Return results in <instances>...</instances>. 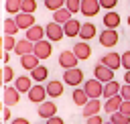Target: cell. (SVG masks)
I'll return each instance as SVG.
<instances>
[{
  "label": "cell",
  "mask_w": 130,
  "mask_h": 124,
  "mask_svg": "<svg viewBox=\"0 0 130 124\" xmlns=\"http://www.w3.org/2000/svg\"><path fill=\"white\" fill-rule=\"evenodd\" d=\"M45 124H65V122H63V118H59V116L55 114V116L47 118V122H45Z\"/></svg>",
  "instance_id": "42"
},
{
  "label": "cell",
  "mask_w": 130,
  "mask_h": 124,
  "mask_svg": "<svg viewBox=\"0 0 130 124\" xmlns=\"http://www.w3.org/2000/svg\"><path fill=\"white\" fill-rule=\"evenodd\" d=\"M63 6H65V0H45V8L51 10V12H55V10L63 8Z\"/></svg>",
  "instance_id": "35"
},
{
  "label": "cell",
  "mask_w": 130,
  "mask_h": 124,
  "mask_svg": "<svg viewBox=\"0 0 130 124\" xmlns=\"http://www.w3.org/2000/svg\"><path fill=\"white\" fill-rule=\"evenodd\" d=\"M79 4H81V0H65V8H67L71 14L79 12Z\"/></svg>",
  "instance_id": "36"
},
{
  "label": "cell",
  "mask_w": 130,
  "mask_h": 124,
  "mask_svg": "<svg viewBox=\"0 0 130 124\" xmlns=\"http://www.w3.org/2000/svg\"><path fill=\"white\" fill-rule=\"evenodd\" d=\"M14 20L18 24V30H26L35 24V14H28V12H16L14 14Z\"/></svg>",
  "instance_id": "13"
},
{
  "label": "cell",
  "mask_w": 130,
  "mask_h": 124,
  "mask_svg": "<svg viewBox=\"0 0 130 124\" xmlns=\"http://www.w3.org/2000/svg\"><path fill=\"white\" fill-rule=\"evenodd\" d=\"M120 104H122V96H120V94H118V96H112V98H106V102H104V112H106V114H114V112L120 110Z\"/></svg>",
  "instance_id": "20"
},
{
  "label": "cell",
  "mask_w": 130,
  "mask_h": 124,
  "mask_svg": "<svg viewBox=\"0 0 130 124\" xmlns=\"http://www.w3.org/2000/svg\"><path fill=\"white\" fill-rule=\"evenodd\" d=\"M2 55H4V45H2V37H0V59H2Z\"/></svg>",
  "instance_id": "47"
},
{
  "label": "cell",
  "mask_w": 130,
  "mask_h": 124,
  "mask_svg": "<svg viewBox=\"0 0 130 124\" xmlns=\"http://www.w3.org/2000/svg\"><path fill=\"white\" fill-rule=\"evenodd\" d=\"M71 51L75 53V57H77L79 61H85V59H89V57H91V47H89V43H87V41H79V43H75Z\"/></svg>",
  "instance_id": "10"
},
{
  "label": "cell",
  "mask_w": 130,
  "mask_h": 124,
  "mask_svg": "<svg viewBox=\"0 0 130 124\" xmlns=\"http://www.w3.org/2000/svg\"><path fill=\"white\" fill-rule=\"evenodd\" d=\"M98 39H100V45H102V47L112 49V47L118 45V39H120V37H118V30H116V28H104Z\"/></svg>",
  "instance_id": "3"
},
{
  "label": "cell",
  "mask_w": 130,
  "mask_h": 124,
  "mask_svg": "<svg viewBox=\"0 0 130 124\" xmlns=\"http://www.w3.org/2000/svg\"><path fill=\"white\" fill-rule=\"evenodd\" d=\"M0 75H2V83H10V81H14V69L6 63L4 65V69H0Z\"/></svg>",
  "instance_id": "31"
},
{
  "label": "cell",
  "mask_w": 130,
  "mask_h": 124,
  "mask_svg": "<svg viewBox=\"0 0 130 124\" xmlns=\"http://www.w3.org/2000/svg\"><path fill=\"white\" fill-rule=\"evenodd\" d=\"M71 100H73V104H75V106H79V108H81V106H85V102H87L89 98H87V94L83 91V87H75V89H73V94H71Z\"/></svg>",
  "instance_id": "27"
},
{
  "label": "cell",
  "mask_w": 130,
  "mask_h": 124,
  "mask_svg": "<svg viewBox=\"0 0 130 124\" xmlns=\"http://www.w3.org/2000/svg\"><path fill=\"white\" fill-rule=\"evenodd\" d=\"M32 41H28V39H20V41H16V45H14V53L20 57V55H26V53H32Z\"/></svg>",
  "instance_id": "23"
},
{
  "label": "cell",
  "mask_w": 130,
  "mask_h": 124,
  "mask_svg": "<svg viewBox=\"0 0 130 124\" xmlns=\"http://www.w3.org/2000/svg\"><path fill=\"white\" fill-rule=\"evenodd\" d=\"M100 63H104L106 67H110V69H118V67H122V59H120V55L118 53H114V51H110V53H106L102 59H100Z\"/></svg>",
  "instance_id": "15"
},
{
  "label": "cell",
  "mask_w": 130,
  "mask_h": 124,
  "mask_svg": "<svg viewBox=\"0 0 130 124\" xmlns=\"http://www.w3.org/2000/svg\"><path fill=\"white\" fill-rule=\"evenodd\" d=\"M10 124H30V122H28L26 118H12Z\"/></svg>",
  "instance_id": "43"
},
{
  "label": "cell",
  "mask_w": 130,
  "mask_h": 124,
  "mask_svg": "<svg viewBox=\"0 0 130 124\" xmlns=\"http://www.w3.org/2000/svg\"><path fill=\"white\" fill-rule=\"evenodd\" d=\"M81 41H91L93 37H98V28H95V24L93 22H89V20H85V22H81V28H79V35H77Z\"/></svg>",
  "instance_id": "14"
},
{
  "label": "cell",
  "mask_w": 130,
  "mask_h": 124,
  "mask_svg": "<svg viewBox=\"0 0 130 124\" xmlns=\"http://www.w3.org/2000/svg\"><path fill=\"white\" fill-rule=\"evenodd\" d=\"M18 102H20V91H18L14 85H6V87H4V106L12 108V106H16Z\"/></svg>",
  "instance_id": "11"
},
{
  "label": "cell",
  "mask_w": 130,
  "mask_h": 124,
  "mask_svg": "<svg viewBox=\"0 0 130 124\" xmlns=\"http://www.w3.org/2000/svg\"><path fill=\"white\" fill-rule=\"evenodd\" d=\"M2 59H4V63H8V61H10V53H6V51H4V55H2Z\"/></svg>",
  "instance_id": "46"
},
{
  "label": "cell",
  "mask_w": 130,
  "mask_h": 124,
  "mask_svg": "<svg viewBox=\"0 0 130 124\" xmlns=\"http://www.w3.org/2000/svg\"><path fill=\"white\" fill-rule=\"evenodd\" d=\"M110 124H130V116H126L118 110V112L110 114Z\"/></svg>",
  "instance_id": "30"
},
{
  "label": "cell",
  "mask_w": 130,
  "mask_h": 124,
  "mask_svg": "<svg viewBox=\"0 0 130 124\" xmlns=\"http://www.w3.org/2000/svg\"><path fill=\"white\" fill-rule=\"evenodd\" d=\"M45 89H47V96H49V98H59V96H63L65 85H63V81H59V79H51V81H47Z\"/></svg>",
  "instance_id": "16"
},
{
  "label": "cell",
  "mask_w": 130,
  "mask_h": 124,
  "mask_svg": "<svg viewBox=\"0 0 130 124\" xmlns=\"http://www.w3.org/2000/svg\"><path fill=\"white\" fill-rule=\"evenodd\" d=\"M71 16H73V14H71V12H69V10L65 8V6L53 12V20H55V22H59V24H65V22H67V20H69Z\"/></svg>",
  "instance_id": "28"
},
{
  "label": "cell",
  "mask_w": 130,
  "mask_h": 124,
  "mask_svg": "<svg viewBox=\"0 0 130 124\" xmlns=\"http://www.w3.org/2000/svg\"><path fill=\"white\" fill-rule=\"evenodd\" d=\"M24 39H28V41H32V43L45 39V26H41V24L35 22L30 28H26V37H24Z\"/></svg>",
  "instance_id": "18"
},
{
  "label": "cell",
  "mask_w": 130,
  "mask_h": 124,
  "mask_svg": "<svg viewBox=\"0 0 130 124\" xmlns=\"http://www.w3.org/2000/svg\"><path fill=\"white\" fill-rule=\"evenodd\" d=\"M100 110H102L100 98H89V100L85 102V106H81L83 118H89V116H93V114H100Z\"/></svg>",
  "instance_id": "12"
},
{
  "label": "cell",
  "mask_w": 130,
  "mask_h": 124,
  "mask_svg": "<svg viewBox=\"0 0 130 124\" xmlns=\"http://www.w3.org/2000/svg\"><path fill=\"white\" fill-rule=\"evenodd\" d=\"M116 4H118V0H100V6L106 8V10H114Z\"/></svg>",
  "instance_id": "38"
},
{
  "label": "cell",
  "mask_w": 130,
  "mask_h": 124,
  "mask_svg": "<svg viewBox=\"0 0 130 124\" xmlns=\"http://www.w3.org/2000/svg\"><path fill=\"white\" fill-rule=\"evenodd\" d=\"M63 83H67V85H73V87L81 85V83H83V71H81L79 67L65 69V71H63Z\"/></svg>",
  "instance_id": "1"
},
{
  "label": "cell",
  "mask_w": 130,
  "mask_h": 124,
  "mask_svg": "<svg viewBox=\"0 0 130 124\" xmlns=\"http://www.w3.org/2000/svg\"><path fill=\"white\" fill-rule=\"evenodd\" d=\"M2 45H4V51H6V53H10V51L14 49V45H16L14 35H4V37H2Z\"/></svg>",
  "instance_id": "33"
},
{
  "label": "cell",
  "mask_w": 130,
  "mask_h": 124,
  "mask_svg": "<svg viewBox=\"0 0 130 124\" xmlns=\"http://www.w3.org/2000/svg\"><path fill=\"white\" fill-rule=\"evenodd\" d=\"M120 59H122V67L128 71V69H130V51H124V53L120 55Z\"/></svg>",
  "instance_id": "37"
},
{
  "label": "cell",
  "mask_w": 130,
  "mask_h": 124,
  "mask_svg": "<svg viewBox=\"0 0 130 124\" xmlns=\"http://www.w3.org/2000/svg\"><path fill=\"white\" fill-rule=\"evenodd\" d=\"M79 28H81V22L75 20L73 16L63 24V33H65V37H77V35H79Z\"/></svg>",
  "instance_id": "22"
},
{
  "label": "cell",
  "mask_w": 130,
  "mask_h": 124,
  "mask_svg": "<svg viewBox=\"0 0 130 124\" xmlns=\"http://www.w3.org/2000/svg\"><path fill=\"white\" fill-rule=\"evenodd\" d=\"M83 91L87 94V98H102V94H104V83H102V81H98L95 77L85 79Z\"/></svg>",
  "instance_id": "5"
},
{
  "label": "cell",
  "mask_w": 130,
  "mask_h": 124,
  "mask_svg": "<svg viewBox=\"0 0 130 124\" xmlns=\"http://www.w3.org/2000/svg\"><path fill=\"white\" fill-rule=\"evenodd\" d=\"M45 37H47L51 43H57V41H61V39L65 37V33H63V24H59V22L51 20L49 24H45Z\"/></svg>",
  "instance_id": "2"
},
{
  "label": "cell",
  "mask_w": 130,
  "mask_h": 124,
  "mask_svg": "<svg viewBox=\"0 0 130 124\" xmlns=\"http://www.w3.org/2000/svg\"><path fill=\"white\" fill-rule=\"evenodd\" d=\"M120 96H122V100H130V85L128 83L120 87Z\"/></svg>",
  "instance_id": "41"
},
{
  "label": "cell",
  "mask_w": 130,
  "mask_h": 124,
  "mask_svg": "<svg viewBox=\"0 0 130 124\" xmlns=\"http://www.w3.org/2000/svg\"><path fill=\"white\" fill-rule=\"evenodd\" d=\"M102 22H104L106 28H118V24H120V14H118L116 10H108V12L104 14Z\"/></svg>",
  "instance_id": "21"
},
{
  "label": "cell",
  "mask_w": 130,
  "mask_h": 124,
  "mask_svg": "<svg viewBox=\"0 0 130 124\" xmlns=\"http://www.w3.org/2000/svg\"><path fill=\"white\" fill-rule=\"evenodd\" d=\"M120 83L116 81V79H112V81H108V83H104V98H112V96H118L120 94Z\"/></svg>",
  "instance_id": "26"
},
{
  "label": "cell",
  "mask_w": 130,
  "mask_h": 124,
  "mask_svg": "<svg viewBox=\"0 0 130 124\" xmlns=\"http://www.w3.org/2000/svg\"><path fill=\"white\" fill-rule=\"evenodd\" d=\"M20 4H22V0H6L4 8L8 14H16V12H20Z\"/></svg>",
  "instance_id": "32"
},
{
  "label": "cell",
  "mask_w": 130,
  "mask_h": 124,
  "mask_svg": "<svg viewBox=\"0 0 130 124\" xmlns=\"http://www.w3.org/2000/svg\"><path fill=\"white\" fill-rule=\"evenodd\" d=\"M0 124H2V122H0Z\"/></svg>",
  "instance_id": "49"
},
{
  "label": "cell",
  "mask_w": 130,
  "mask_h": 124,
  "mask_svg": "<svg viewBox=\"0 0 130 124\" xmlns=\"http://www.w3.org/2000/svg\"><path fill=\"white\" fill-rule=\"evenodd\" d=\"M32 53H35L39 59H49L51 53H53V45H51V41H49V39H41V41H37V43L32 45Z\"/></svg>",
  "instance_id": "4"
},
{
  "label": "cell",
  "mask_w": 130,
  "mask_h": 124,
  "mask_svg": "<svg viewBox=\"0 0 130 124\" xmlns=\"http://www.w3.org/2000/svg\"><path fill=\"white\" fill-rule=\"evenodd\" d=\"M26 96H28V102H32V104H41V102H45L47 100V89H45V85H30V89L26 91Z\"/></svg>",
  "instance_id": "9"
},
{
  "label": "cell",
  "mask_w": 130,
  "mask_h": 124,
  "mask_svg": "<svg viewBox=\"0 0 130 124\" xmlns=\"http://www.w3.org/2000/svg\"><path fill=\"white\" fill-rule=\"evenodd\" d=\"M100 0H81V4H79V12L83 14V16H87V18H91V16H95L98 12H100Z\"/></svg>",
  "instance_id": "7"
},
{
  "label": "cell",
  "mask_w": 130,
  "mask_h": 124,
  "mask_svg": "<svg viewBox=\"0 0 130 124\" xmlns=\"http://www.w3.org/2000/svg\"><path fill=\"white\" fill-rule=\"evenodd\" d=\"M30 85H32L30 75H18V77H14V87H16L20 94H26V91L30 89Z\"/></svg>",
  "instance_id": "24"
},
{
  "label": "cell",
  "mask_w": 130,
  "mask_h": 124,
  "mask_svg": "<svg viewBox=\"0 0 130 124\" xmlns=\"http://www.w3.org/2000/svg\"><path fill=\"white\" fill-rule=\"evenodd\" d=\"M93 77L98 81H102V83H108V81L114 79V69H110V67H106L104 63L98 61V65L93 67Z\"/></svg>",
  "instance_id": "6"
},
{
  "label": "cell",
  "mask_w": 130,
  "mask_h": 124,
  "mask_svg": "<svg viewBox=\"0 0 130 124\" xmlns=\"http://www.w3.org/2000/svg\"><path fill=\"white\" fill-rule=\"evenodd\" d=\"M18 59H20V65H22L24 69H28V71H30V69H35V67L39 65V61H41V59H39L35 53H26V55H20Z\"/></svg>",
  "instance_id": "25"
},
{
  "label": "cell",
  "mask_w": 130,
  "mask_h": 124,
  "mask_svg": "<svg viewBox=\"0 0 130 124\" xmlns=\"http://www.w3.org/2000/svg\"><path fill=\"white\" fill-rule=\"evenodd\" d=\"M124 83H128V85H130V69L124 73Z\"/></svg>",
  "instance_id": "45"
},
{
  "label": "cell",
  "mask_w": 130,
  "mask_h": 124,
  "mask_svg": "<svg viewBox=\"0 0 130 124\" xmlns=\"http://www.w3.org/2000/svg\"><path fill=\"white\" fill-rule=\"evenodd\" d=\"M85 124H104V118H102L100 114H93V116L85 118Z\"/></svg>",
  "instance_id": "39"
},
{
  "label": "cell",
  "mask_w": 130,
  "mask_h": 124,
  "mask_svg": "<svg viewBox=\"0 0 130 124\" xmlns=\"http://www.w3.org/2000/svg\"><path fill=\"white\" fill-rule=\"evenodd\" d=\"M37 112H39V116L41 118H51V116H55L57 114V104L55 102H41L39 104V108H37Z\"/></svg>",
  "instance_id": "17"
},
{
  "label": "cell",
  "mask_w": 130,
  "mask_h": 124,
  "mask_svg": "<svg viewBox=\"0 0 130 124\" xmlns=\"http://www.w3.org/2000/svg\"><path fill=\"white\" fill-rule=\"evenodd\" d=\"M2 110H4V120H10V118H12V116H10V108H8V106H4Z\"/></svg>",
  "instance_id": "44"
},
{
  "label": "cell",
  "mask_w": 130,
  "mask_h": 124,
  "mask_svg": "<svg viewBox=\"0 0 130 124\" xmlns=\"http://www.w3.org/2000/svg\"><path fill=\"white\" fill-rule=\"evenodd\" d=\"M35 10H37V0H22V4H20V12L35 14Z\"/></svg>",
  "instance_id": "34"
},
{
  "label": "cell",
  "mask_w": 130,
  "mask_h": 124,
  "mask_svg": "<svg viewBox=\"0 0 130 124\" xmlns=\"http://www.w3.org/2000/svg\"><path fill=\"white\" fill-rule=\"evenodd\" d=\"M47 77H49V69L45 67V65H37L35 69H30V79L35 81V83H43V81H47Z\"/></svg>",
  "instance_id": "19"
},
{
  "label": "cell",
  "mask_w": 130,
  "mask_h": 124,
  "mask_svg": "<svg viewBox=\"0 0 130 124\" xmlns=\"http://www.w3.org/2000/svg\"><path fill=\"white\" fill-rule=\"evenodd\" d=\"M128 24H130V16H128Z\"/></svg>",
  "instance_id": "48"
},
{
  "label": "cell",
  "mask_w": 130,
  "mask_h": 124,
  "mask_svg": "<svg viewBox=\"0 0 130 124\" xmlns=\"http://www.w3.org/2000/svg\"><path fill=\"white\" fill-rule=\"evenodd\" d=\"M18 33V24L14 20V16L4 18V35H16Z\"/></svg>",
  "instance_id": "29"
},
{
  "label": "cell",
  "mask_w": 130,
  "mask_h": 124,
  "mask_svg": "<svg viewBox=\"0 0 130 124\" xmlns=\"http://www.w3.org/2000/svg\"><path fill=\"white\" fill-rule=\"evenodd\" d=\"M77 63H79V59L75 57V53H73V51L65 49V51H61V53H59V65H61L63 69H71V67H77Z\"/></svg>",
  "instance_id": "8"
},
{
  "label": "cell",
  "mask_w": 130,
  "mask_h": 124,
  "mask_svg": "<svg viewBox=\"0 0 130 124\" xmlns=\"http://www.w3.org/2000/svg\"><path fill=\"white\" fill-rule=\"evenodd\" d=\"M120 112L126 114V116H130V100H122V104H120Z\"/></svg>",
  "instance_id": "40"
}]
</instances>
